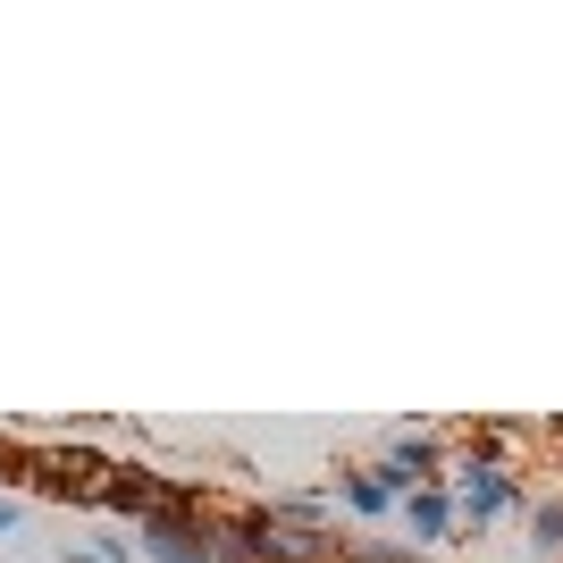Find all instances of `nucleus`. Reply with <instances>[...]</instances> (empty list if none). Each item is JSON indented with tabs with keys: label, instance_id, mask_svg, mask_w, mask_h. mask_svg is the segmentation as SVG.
Masks as SVG:
<instances>
[{
	"label": "nucleus",
	"instance_id": "nucleus-4",
	"mask_svg": "<svg viewBox=\"0 0 563 563\" xmlns=\"http://www.w3.org/2000/svg\"><path fill=\"white\" fill-rule=\"evenodd\" d=\"M404 530L421 547H446L463 521H454V488H421V496H404Z\"/></svg>",
	"mask_w": 563,
	"mask_h": 563
},
{
	"label": "nucleus",
	"instance_id": "nucleus-5",
	"mask_svg": "<svg viewBox=\"0 0 563 563\" xmlns=\"http://www.w3.org/2000/svg\"><path fill=\"white\" fill-rule=\"evenodd\" d=\"M521 521H530V547H539V555H563V488H539L521 505Z\"/></svg>",
	"mask_w": 563,
	"mask_h": 563
},
{
	"label": "nucleus",
	"instance_id": "nucleus-1",
	"mask_svg": "<svg viewBox=\"0 0 563 563\" xmlns=\"http://www.w3.org/2000/svg\"><path fill=\"white\" fill-rule=\"evenodd\" d=\"M530 496H521V471L505 463V454H479L471 446L463 463H454V521H463L471 539L488 530V521H505V514H521Z\"/></svg>",
	"mask_w": 563,
	"mask_h": 563
},
{
	"label": "nucleus",
	"instance_id": "nucleus-7",
	"mask_svg": "<svg viewBox=\"0 0 563 563\" xmlns=\"http://www.w3.org/2000/svg\"><path fill=\"white\" fill-rule=\"evenodd\" d=\"M345 563H421V555H404V547H345Z\"/></svg>",
	"mask_w": 563,
	"mask_h": 563
},
{
	"label": "nucleus",
	"instance_id": "nucleus-8",
	"mask_svg": "<svg viewBox=\"0 0 563 563\" xmlns=\"http://www.w3.org/2000/svg\"><path fill=\"white\" fill-rule=\"evenodd\" d=\"M0 530H18V505H9V496H0Z\"/></svg>",
	"mask_w": 563,
	"mask_h": 563
},
{
	"label": "nucleus",
	"instance_id": "nucleus-6",
	"mask_svg": "<svg viewBox=\"0 0 563 563\" xmlns=\"http://www.w3.org/2000/svg\"><path fill=\"white\" fill-rule=\"evenodd\" d=\"M336 488H345V505H353V514H387V505H396V496H387V488H378V479H371V471H336Z\"/></svg>",
	"mask_w": 563,
	"mask_h": 563
},
{
	"label": "nucleus",
	"instance_id": "nucleus-3",
	"mask_svg": "<svg viewBox=\"0 0 563 563\" xmlns=\"http://www.w3.org/2000/svg\"><path fill=\"white\" fill-rule=\"evenodd\" d=\"M143 555L152 563H219V530L194 514H152L143 521Z\"/></svg>",
	"mask_w": 563,
	"mask_h": 563
},
{
	"label": "nucleus",
	"instance_id": "nucleus-2",
	"mask_svg": "<svg viewBox=\"0 0 563 563\" xmlns=\"http://www.w3.org/2000/svg\"><path fill=\"white\" fill-rule=\"evenodd\" d=\"M371 479L387 496H421V488H454V463H446V446H438V429H404L396 446L371 463Z\"/></svg>",
	"mask_w": 563,
	"mask_h": 563
}]
</instances>
